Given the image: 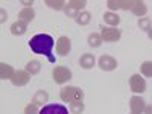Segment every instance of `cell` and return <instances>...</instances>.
Masks as SVG:
<instances>
[{
  "instance_id": "31",
  "label": "cell",
  "mask_w": 152,
  "mask_h": 114,
  "mask_svg": "<svg viewBox=\"0 0 152 114\" xmlns=\"http://www.w3.org/2000/svg\"><path fill=\"white\" fill-rule=\"evenodd\" d=\"M148 38H149V40H152V28L148 31Z\"/></svg>"
},
{
  "instance_id": "14",
  "label": "cell",
  "mask_w": 152,
  "mask_h": 114,
  "mask_svg": "<svg viewBox=\"0 0 152 114\" xmlns=\"http://www.w3.org/2000/svg\"><path fill=\"white\" fill-rule=\"evenodd\" d=\"M104 21L108 24L110 28H117L119 23H120V17L117 12H113V11H108L104 14Z\"/></svg>"
},
{
  "instance_id": "18",
  "label": "cell",
  "mask_w": 152,
  "mask_h": 114,
  "mask_svg": "<svg viewBox=\"0 0 152 114\" xmlns=\"http://www.w3.org/2000/svg\"><path fill=\"white\" fill-rule=\"evenodd\" d=\"M87 41H88V46H91L94 49L100 47V46H102V43H104L102 37H100V34H97V32H91L90 35H88Z\"/></svg>"
},
{
  "instance_id": "3",
  "label": "cell",
  "mask_w": 152,
  "mask_h": 114,
  "mask_svg": "<svg viewBox=\"0 0 152 114\" xmlns=\"http://www.w3.org/2000/svg\"><path fill=\"white\" fill-rule=\"evenodd\" d=\"M52 76H53V81L59 85L62 84H67L72 79V70L64 67V66H58L52 70Z\"/></svg>"
},
{
  "instance_id": "25",
  "label": "cell",
  "mask_w": 152,
  "mask_h": 114,
  "mask_svg": "<svg viewBox=\"0 0 152 114\" xmlns=\"http://www.w3.org/2000/svg\"><path fill=\"white\" fill-rule=\"evenodd\" d=\"M140 72H142V76L152 78V61H145L140 66Z\"/></svg>"
},
{
  "instance_id": "12",
  "label": "cell",
  "mask_w": 152,
  "mask_h": 114,
  "mask_svg": "<svg viewBox=\"0 0 152 114\" xmlns=\"http://www.w3.org/2000/svg\"><path fill=\"white\" fill-rule=\"evenodd\" d=\"M131 12L134 15L137 17H145L146 12H148V6L145 2H142V0H132V6H131Z\"/></svg>"
},
{
  "instance_id": "27",
  "label": "cell",
  "mask_w": 152,
  "mask_h": 114,
  "mask_svg": "<svg viewBox=\"0 0 152 114\" xmlns=\"http://www.w3.org/2000/svg\"><path fill=\"white\" fill-rule=\"evenodd\" d=\"M24 114H40L38 105H35L34 102H31L29 105H26V108H24Z\"/></svg>"
},
{
  "instance_id": "5",
  "label": "cell",
  "mask_w": 152,
  "mask_h": 114,
  "mask_svg": "<svg viewBox=\"0 0 152 114\" xmlns=\"http://www.w3.org/2000/svg\"><path fill=\"white\" fill-rule=\"evenodd\" d=\"M100 37H102V40H104L105 43H116V41L120 40L122 32H120V29H117V28L105 26V28H102V31H100Z\"/></svg>"
},
{
  "instance_id": "8",
  "label": "cell",
  "mask_w": 152,
  "mask_h": 114,
  "mask_svg": "<svg viewBox=\"0 0 152 114\" xmlns=\"http://www.w3.org/2000/svg\"><path fill=\"white\" fill-rule=\"evenodd\" d=\"M31 81V73H28L26 70H15L14 76H12V85H15V87H24L28 82Z\"/></svg>"
},
{
  "instance_id": "24",
  "label": "cell",
  "mask_w": 152,
  "mask_h": 114,
  "mask_svg": "<svg viewBox=\"0 0 152 114\" xmlns=\"http://www.w3.org/2000/svg\"><path fill=\"white\" fill-rule=\"evenodd\" d=\"M85 110V105L82 100H78V102H72L70 104V113L72 114H82Z\"/></svg>"
},
{
  "instance_id": "15",
  "label": "cell",
  "mask_w": 152,
  "mask_h": 114,
  "mask_svg": "<svg viewBox=\"0 0 152 114\" xmlns=\"http://www.w3.org/2000/svg\"><path fill=\"white\" fill-rule=\"evenodd\" d=\"M26 31H28V24L20 21V20H17V21H14V23L11 24V34L15 35V37L24 35V34H26Z\"/></svg>"
},
{
  "instance_id": "20",
  "label": "cell",
  "mask_w": 152,
  "mask_h": 114,
  "mask_svg": "<svg viewBox=\"0 0 152 114\" xmlns=\"http://www.w3.org/2000/svg\"><path fill=\"white\" fill-rule=\"evenodd\" d=\"M47 100H49V93L44 91V90H38V91L35 93L34 99H32V102H34L35 105L40 107V105H44Z\"/></svg>"
},
{
  "instance_id": "22",
  "label": "cell",
  "mask_w": 152,
  "mask_h": 114,
  "mask_svg": "<svg viewBox=\"0 0 152 114\" xmlns=\"http://www.w3.org/2000/svg\"><path fill=\"white\" fill-rule=\"evenodd\" d=\"M75 20H76V23H78L79 26H85V24H88L91 21V14L87 12V11H82V12H79L78 17H76Z\"/></svg>"
},
{
  "instance_id": "6",
  "label": "cell",
  "mask_w": 152,
  "mask_h": 114,
  "mask_svg": "<svg viewBox=\"0 0 152 114\" xmlns=\"http://www.w3.org/2000/svg\"><path fill=\"white\" fill-rule=\"evenodd\" d=\"M97 66L102 72H113L117 69V59L111 55H102L97 59Z\"/></svg>"
},
{
  "instance_id": "21",
  "label": "cell",
  "mask_w": 152,
  "mask_h": 114,
  "mask_svg": "<svg viewBox=\"0 0 152 114\" xmlns=\"http://www.w3.org/2000/svg\"><path fill=\"white\" fill-rule=\"evenodd\" d=\"M46 5L50 9H55V11H64L67 6V2L64 0H46Z\"/></svg>"
},
{
  "instance_id": "29",
  "label": "cell",
  "mask_w": 152,
  "mask_h": 114,
  "mask_svg": "<svg viewBox=\"0 0 152 114\" xmlns=\"http://www.w3.org/2000/svg\"><path fill=\"white\" fill-rule=\"evenodd\" d=\"M143 114H152V105H146L145 107V113Z\"/></svg>"
},
{
  "instance_id": "17",
  "label": "cell",
  "mask_w": 152,
  "mask_h": 114,
  "mask_svg": "<svg viewBox=\"0 0 152 114\" xmlns=\"http://www.w3.org/2000/svg\"><path fill=\"white\" fill-rule=\"evenodd\" d=\"M14 73H15V70L12 69V66H9V64H5V62H2L0 64V79H12V76H14Z\"/></svg>"
},
{
  "instance_id": "2",
  "label": "cell",
  "mask_w": 152,
  "mask_h": 114,
  "mask_svg": "<svg viewBox=\"0 0 152 114\" xmlns=\"http://www.w3.org/2000/svg\"><path fill=\"white\" fill-rule=\"evenodd\" d=\"M59 97L62 102H78V100H84V91L82 88L79 87H75V85H67V87H62L61 91H59Z\"/></svg>"
},
{
  "instance_id": "26",
  "label": "cell",
  "mask_w": 152,
  "mask_h": 114,
  "mask_svg": "<svg viewBox=\"0 0 152 114\" xmlns=\"http://www.w3.org/2000/svg\"><path fill=\"white\" fill-rule=\"evenodd\" d=\"M67 5L72 6V8H75L76 11L82 12V9L87 6V2H85V0H70V2H67Z\"/></svg>"
},
{
  "instance_id": "13",
  "label": "cell",
  "mask_w": 152,
  "mask_h": 114,
  "mask_svg": "<svg viewBox=\"0 0 152 114\" xmlns=\"http://www.w3.org/2000/svg\"><path fill=\"white\" fill-rule=\"evenodd\" d=\"M79 66L85 70H90L96 66V58L93 53H84L81 58H79Z\"/></svg>"
},
{
  "instance_id": "1",
  "label": "cell",
  "mask_w": 152,
  "mask_h": 114,
  "mask_svg": "<svg viewBox=\"0 0 152 114\" xmlns=\"http://www.w3.org/2000/svg\"><path fill=\"white\" fill-rule=\"evenodd\" d=\"M29 47L34 53L37 55H44L49 62L55 64L56 62V58L53 55V47H55V40L50 35L47 34H37L31 38L29 41Z\"/></svg>"
},
{
  "instance_id": "32",
  "label": "cell",
  "mask_w": 152,
  "mask_h": 114,
  "mask_svg": "<svg viewBox=\"0 0 152 114\" xmlns=\"http://www.w3.org/2000/svg\"><path fill=\"white\" fill-rule=\"evenodd\" d=\"M131 114H135V113H131Z\"/></svg>"
},
{
  "instance_id": "16",
  "label": "cell",
  "mask_w": 152,
  "mask_h": 114,
  "mask_svg": "<svg viewBox=\"0 0 152 114\" xmlns=\"http://www.w3.org/2000/svg\"><path fill=\"white\" fill-rule=\"evenodd\" d=\"M35 18V9L34 8H23L20 12H18V20L23 21V23H31L32 20Z\"/></svg>"
},
{
  "instance_id": "4",
  "label": "cell",
  "mask_w": 152,
  "mask_h": 114,
  "mask_svg": "<svg viewBox=\"0 0 152 114\" xmlns=\"http://www.w3.org/2000/svg\"><path fill=\"white\" fill-rule=\"evenodd\" d=\"M129 88H131V91L135 93V94H142L146 91V81L142 75H132L131 78H129Z\"/></svg>"
},
{
  "instance_id": "28",
  "label": "cell",
  "mask_w": 152,
  "mask_h": 114,
  "mask_svg": "<svg viewBox=\"0 0 152 114\" xmlns=\"http://www.w3.org/2000/svg\"><path fill=\"white\" fill-rule=\"evenodd\" d=\"M64 14L67 15V17H70V18H76L78 17V14H79V11H76L75 8H72V6H66V9H64Z\"/></svg>"
},
{
  "instance_id": "11",
  "label": "cell",
  "mask_w": 152,
  "mask_h": 114,
  "mask_svg": "<svg viewBox=\"0 0 152 114\" xmlns=\"http://www.w3.org/2000/svg\"><path fill=\"white\" fill-rule=\"evenodd\" d=\"M107 5L113 12H116L117 9H129L131 11L132 0H108Z\"/></svg>"
},
{
  "instance_id": "30",
  "label": "cell",
  "mask_w": 152,
  "mask_h": 114,
  "mask_svg": "<svg viewBox=\"0 0 152 114\" xmlns=\"http://www.w3.org/2000/svg\"><path fill=\"white\" fill-rule=\"evenodd\" d=\"M8 18V14H6V12H5V9H2V23L5 21Z\"/></svg>"
},
{
  "instance_id": "10",
  "label": "cell",
  "mask_w": 152,
  "mask_h": 114,
  "mask_svg": "<svg viewBox=\"0 0 152 114\" xmlns=\"http://www.w3.org/2000/svg\"><path fill=\"white\" fill-rule=\"evenodd\" d=\"M40 114H69V110L61 104H49L40 110Z\"/></svg>"
},
{
  "instance_id": "19",
  "label": "cell",
  "mask_w": 152,
  "mask_h": 114,
  "mask_svg": "<svg viewBox=\"0 0 152 114\" xmlns=\"http://www.w3.org/2000/svg\"><path fill=\"white\" fill-rule=\"evenodd\" d=\"M26 70L28 73H31V76H34V75H38L40 73V70H41V62L38 61V59H31L28 64H26Z\"/></svg>"
},
{
  "instance_id": "9",
  "label": "cell",
  "mask_w": 152,
  "mask_h": 114,
  "mask_svg": "<svg viewBox=\"0 0 152 114\" xmlns=\"http://www.w3.org/2000/svg\"><path fill=\"white\" fill-rule=\"evenodd\" d=\"M145 107H146V102L142 96H132L129 99V108H131V113H135V114H143L145 113Z\"/></svg>"
},
{
  "instance_id": "7",
  "label": "cell",
  "mask_w": 152,
  "mask_h": 114,
  "mask_svg": "<svg viewBox=\"0 0 152 114\" xmlns=\"http://www.w3.org/2000/svg\"><path fill=\"white\" fill-rule=\"evenodd\" d=\"M56 53L59 56H67L70 53V50H72V41H70V38L69 37H59L58 38V41H56Z\"/></svg>"
},
{
  "instance_id": "23",
  "label": "cell",
  "mask_w": 152,
  "mask_h": 114,
  "mask_svg": "<svg viewBox=\"0 0 152 114\" xmlns=\"http://www.w3.org/2000/svg\"><path fill=\"white\" fill-rule=\"evenodd\" d=\"M137 24H138V28H140V31H143V32H148V31L152 28V21H151L149 17H142V18H138Z\"/></svg>"
}]
</instances>
